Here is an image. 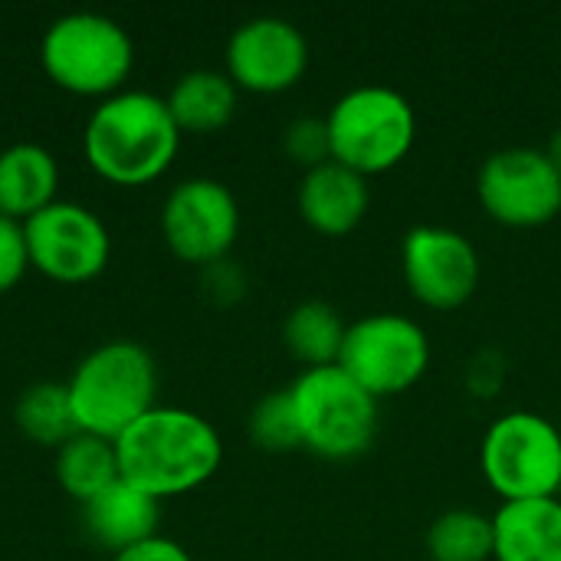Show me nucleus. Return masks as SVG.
<instances>
[{"label":"nucleus","mask_w":561,"mask_h":561,"mask_svg":"<svg viewBox=\"0 0 561 561\" xmlns=\"http://www.w3.org/2000/svg\"><path fill=\"white\" fill-rule=\"evenodd\" d=\"M181 145V128L161 95L122 89L102 99L82 131L89 168L122 187H141L161 178Z\"/></svg>","instance_id":"f03ea898"},{"label":"nucleus","mask_w":561,"mask_h":561,"mask_svg":"<svg viewBox=\"0 0 561 561\" xmlns=\"http://www.w3.org/2000/svg\"><path fill=\"white\" fill-rule=\"evenodd\" d=\"M26 270H30V256H26L23 224L0 217V296L10 293Z\"/></svg>","instance_id":"393cba45"},{"label":"nucleus","mask_w":561,"mask_h":561,"mask_svg":"<svg viewBox=\"0 0 561 561\" xmlns=\"http://www.w3.org/2000/svg\"><path fill=\"white\" fill-rule=\"evenodd\" d=\"M293 408L302 447L329 460H348L371 447L378 434V398L365 391L339 362L306 368L293 385Z\"/></svg>","instance_id":"39448f33"},{"label":"nucleus","mask_w":561,"mask_h":561,"mask_svg":"<svg viewBox=\"0 0 561 561\" xmlns=\"http://www.w3.org/2000/svg\"><path fill=\"white\" fill-rule=\"evenodd\" d=\"M158 519H161V500L135 490L125 480L112 483L108 490L82 503L85 536L99 549H108L112 556L158 536Z\"/></svg>","instance_id":"4468645a"},{"label":"nucleus","mask_w":561,"mask_h":561,"mask_svg":"<svg viewBox=\"0 0 561 561\" xmlns=\"http://www.w3.org/2000/svg\"><path fill=\"white\" fill-rule=\"evenodd\" d=\"M299 210L322 233H348L368 210V181L355 168L329 158L302 174Z\"/></svg>","instance_id":"2eb2a0df"},{"label":"nucleus","mask_w":561,"mask_h":561,"mask_svg":"<svg viewBox=\"0 0 561 561\" xmlns=\"http://www.w3.org/2000/svg\"><path fill=\"white\" fill-rule=\"evenodd\" d=\"M59 164L56 154L36 141H16L0 151V217L30 220L56 201Z\"/></svg>","instance_id":"f3484780"},{"label":"nucleus","mask_w":561,"mask_h":561,"mask_svg":"<svg viewBox=\"0 0 561 561\" xmlns=\"http://www.w3.org/2000/svg\"><path fill=\"white\" fill-rule=\"evenodd\" d=\"M39 62L49 82H56L59 89L108 99L122 92L135 66V43L118 20L92 10H76L46 26Z\"/></svg>","instance_id":"20e7f679"},{"label":"nucleus","mask_w":561,"mask_h":561,"mask_svg":"<svg viewBox=\"0 0 561 561\" xmlns=\"http://www.w3.org/2000/svg\"><path fill=\"white\" fill-rule=\"evenodd\" d=\"M483 473L506 500H542L561 486V431L536 411L496 417L480 447Z\"/></svg>","instance_id":"0eeeda50"},{"label":"nucleus","mask_w":561,"mask_h":561,"mask_svg":"<svg viewBox=\"0 0 561 561\" xmlns=\"http://www.w3.org/2000/svg\"><path fill=\"white\" fill-rule=\"evenodd\" d=\"M496 561H561V500H506L493 516Z\"/></svg>","instance_id":"dca6fc26"},{"label":"nucleus","mask_w":561,"mask_h":561,"mask_svg":"<svg viewBox=\"0 0 561 561\" xmlns=\"http://www.w3.org/2000/svg\"><path fill=\"white\" fill-rule=\"evenodd\" d=\"M493 519L457 506L440 513L427 529V552L434 561H486L493 559Z\"/></svg>","instance_id":"4be33fe9"},{"label":"nucleus","mask_w":561,"mask_h":561,"mask_svg":"<svg viewBox=\"0 0 561 561\" xmlns=\"http://www.w3.org/2000/svg\"><path fill=\"white\" fill-rule=\"evenodd\" d=\"M13 421L39 447H62L79 427L69 408L66 381H36L20 391L13 404Z\"/></svg>","instance_id":"412c9836"},{"label":"nucleus","mask_w":561,"mask_h":561,"mask_svg":"<svg viewBox=\"0 0 561 561\" xmlns=\"http://www.w3.org/2000/svg\"><path fill=\"white\" fill-rule=\"evenodd\" d=\"M345 322L339 309L325 299H306L289 309L283 322V342L286 348L306 362L309 368L316 365H335L342 342H345Z\"/></svg>","instance_id":"aec40b11"},{"label":"nucleus","mask_w":561,"mask_h":561,"mask_svg":"<svg viewBox=\"0 0 561 561\" xmlns=\"http://www.w3.org/2000/svg\"><path fill=\"white\" fill-rule=\"evenodd\" d=\"M306 62L309 43L286 16H250L227 39V76L250 92H283L296 85Z\"/></svg>","instance_id":"f8f14e48"},{"label":"nucleus","mask_w":561,"mask_h":561,"mask_svg":"<svg viewBox=\"0 0 561 561\" xmlns=\"http://www.w3.org/2000/svg\"><path fill=\"white\" fill-rule=\"evenodd\" d=\"M404 276L417 299L437 309L460 306L480 283V256L467 233L440 224H421L401 247Z\"/></svg>","instance_id":"ddd939ff"},{"label":"nucleus","mask_w":561,"mask_h":561,"mask_svg":"<svg viewBox=\"0 0 561 561\" xmlns=\"http://www.w3.org/2000/svg\"><path fill=\"white\" fill-rule=\"evenodd\" d=\"M56 480L79 506L89 503L122 480L115 440L76 431L62 447H56Z\"/></svg>","instance_id":"6ab92c4d"},{"label":"nucleus","mask_w":561,"mask_h":561,"mask_svg":"<svg viewBox=\"0 0 561 561\" xmlns=\"http://www.w3.org/2000/svg\"><path fill=\"white\" fill-rule=\"evenodd\" d=\"M115 454L125 483L168 500L207 483L224 460V444L197 411L154 404L115 440Z\"/></svg>","instance_id":"f257e3e1"},{"label":"nucleus","mask_w":561,"mask_h":561,"mask_svg":"<svg viewBox=\"0 0 561 561\" xmlns=\"http://www.w3.org/2000/svg\"><path fill=\"white\" fill-rule=\"evenodd\" d=\"M161 233L184 263H217L240 233V204L217 178H187L161 204Z\"/></svg>","instance_id":"9d476101"},{"label":"nucleus","mask_w":561,"mask_h":561,"mask_svg":"<svg viewBox=\"0 0 561 561\" xmlns=\"http://www.w3.org/2000/svg\"><path fill=\"white\" fill-rule=\"evenodd\" d=\"M546 151H549V158L556 161V168L561 171V125L552 131V138H549V148H546Z\"/></svg>","instance_id":"cd10ccee"},{"label":"nucleus","mask_w":561,"mask_h":561,"mask_svg":"<svg viewBox=\"0 0 561 561\" xmlns=\"http://www.w3.org/2000/svg\"><path fill=\"white\" fill-rule=\"evenodd\" d=\"M283 145H286V154L299 164L316 168L322 161L332 158V138H329V122L319 118V115H299L286 125L283 131Z\"/></svg>","instance_id":"b1692460"},{"label":"nucleus","mask_w":561,"mask_h":561,"mask_svg":"<svg viewBox=\"0 0 561 561\" xmlns=\"http://www.w3.org/2000/svg\"><path fill=\"white\" fill-rule=\"evenodd\" d=\"M250 437H253L256 447L273 450V454L302 447V431H299V421H296L289 388L270 391L253 404V411H250Z\"/></svg>","instance_id":"5701e85b"},{"label":"nucleus","mask_w":561,"mask_h":561,"mask_svg":"<svg viewBox=\"0 0 561 561\" xmlns=\"http://www.w3.org/2000/svg\"><path fill=\"white\" fill-rule=\"evenodd\" d=\"M30 270L56 283H89L108 266L112 237L95 210L76 201H53L23 220Z\"/></svg>","instance_id":"1a4fd4ad"},{"label":"nucleus","mask_w":561,"mask_h":561,"mask_svg":"<svg viewBox=\"0 0 561 561\" xmlns=\"http://www.w3.org/2000/svg\"><path fill=\"white\" fill-rule=\"evenodd\" d=\"M204 270V276H201V286H204V293L214 299V302H237L240 296H243V289H247V276H243V270L233 263V260H217V263H207V266H201Z\"/></svg>","instance_id":"a878e982"},{"label":"nucleus","mask_w":561,"mask_h":561,"mask_svg":"<svg viewBox=\"0 0 561 561\" xmlns=\"http://www.w3.org/2000/svg\"><path fill=\"white\" fill-rule=\"evenodd\" d=\"M431 362L427 332L401 312H368L345 329L339 365L375 398L411 388Z\"/></svg>","instance_id":"6e6552de"},{"label":"nucleus","mask_w":561,"mask_h":561,"mask_svg":"<svg viewBox=\"0 0 561 561\" xmlns=\"http://www.w3.org/2000/svg\"><path fill=\"white\" fill-rule=\"evenodd\" d=\"M332 158L358 174L394 168L414 145L417 118L404 92L365 82L335 99L325 115Z\"/></svg>","instance_id":"423d86ee"},{"label":"nucleus","mask_w":561,"mask_h":561,"mask_svg":"<svg viewBox=\"0 0 561 561\" xmlns=\"http://www.w3.org/2000/svg\"><path fill=\"white\" fill-rule=\"evenodd\" d=\"M483 207L513 227L546 224L561 210V171L549 151L510 145L493 151L477 178Z\"/></svg>","instance_id":"9b49d317"},{"label":"nucleus","mask_w":561,"mask_h":561,"mask_svg":"<svg viewBox=\"0 0 561 561\" xmlns=\"http://www.w3.org/2000/svg\"><path fill=\"white\" fill-rule=\"evenodd\" d=\"M181 131L207 135L224 128L237 112V82L220 69H191L164 95Z\"/></svg>","instance_id":"a211bd4d"},{"label":"nucleus","mask_w":561,"mask_h":561,"mask_svg":"<svg viewBox=\"0 0 561 561\" xmlns=\"http://www.w3.org/2000/svg\"><path fill=\"white\" fill-rule=\"evenodd\" d=\"M112 561H194V559H191V552H187L181 542H174V539H168V536H151V539L138 542V546H131V549H125V552L112 556Z\"/></svg>","instance_id":"bb28decb"},{"label":"nucleus","mask_w":561,"mask_h":561,"mask_svg":"<svg viewBox=\"0 0 561 561\" xmlns=\"http://www.w3.org/2000/svg\"><path fill=\"white\" fill-rule=\"evenodd\" d=\"M66 391L82 434L118 440L141 414L158 404L154 355L131 339L102 342L72 368Z\"/></svg>","instance_id":"7ed1b4c3"}]
</instances>
